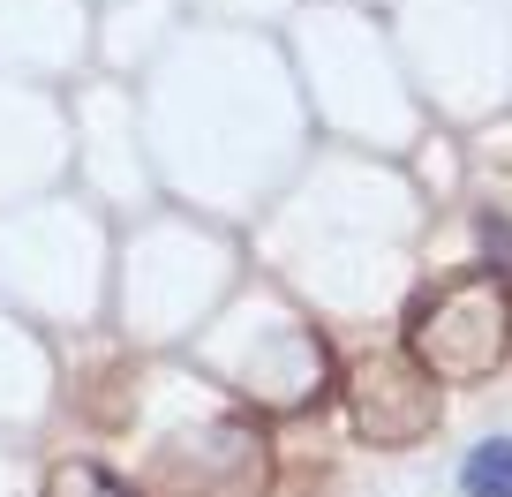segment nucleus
Segmentation results:
<instances>
[{
    "instance_id": "1",
    "label": "nucleus",
    "mask_w": 512,
    "mask_h": 497,
    "mask_svg": "<svg viewBox=\"0 0 512 497\" xmlns=\"http://www.w3.org/2000/svg\"><path fill=\"white\" fill-rule=\"evenodd\" d=\"M407 354L437 385H482L512 354V279L505 272H460L437 294L407 309Z\"/></svg>"
},
{
    "instance_id": "2",
    "label": "nucleus",
    "mask_w": 512,
    "mask_h": 497,
    "mask_svg": "<svg viewBox=\"0 0 512 497\" xmlns=\"http://www.w3.org/2000/svg\"><path fill=\"white\" fill-rule=\"evenodd\" d=\"M264 482H272V437L241 415L204 422L151 460V497H264Z\"/></svg>"
},
{
    "instance_id": "3",
    "label": "nucleus",
    "mask_w": 512,
    "mask_h": 497,
    "mask_svg": "<svg viewBox=\"0 0 512 497\" xmlns=\"http://www.w3.org/2000/svg\"><path fill=\"white\" fill-rule=\"evenodd\" d=\"M347 415L369 445L400 452V445H422L437 422V377L415 362V354H362L347 369Z\"/></svg>"
},
{
    "instance_id": "4",
    "label": "nucleus",
    "mask_w": 512,
    "mask_h": 497,
    "mask_svg": "<svg viewBox=\"0 0 512 497\" xmlns=\"http://www.w3.org/2000/svg\"><path fill=\"white\" fill-rule=\"evenodd\" d=\"M460 490L467 497H512V437H482L460 460Z\"/></svg>"
},
{
    "instance_id": "5",
    "label": "nucleus",
    "mask_w": 512,
    "mask_h": 497,
    "mask_svg": "<svg viewBox=\"0 0 512 497\" xmlns=\"http://www.w3.org/2000/svg\"><path fill=\"white\" fill-rule=\"evenodd\" d=\"M46 497H136V490H128V482H113L106 467H91V460H68V467H53Z\"/></svg>"
},
{
    "instance_id": "6",
    "label": "nucleus",
    "mask_w": 512,
    "mask_h": 497,
    "mask_svg": "<svg viewBox=\"0 0 512 497\" xmlns=\"http://www.w3.org/2000/svg\"><path fill=\"white\" fill-rule=\"evenodd\" d=\"M482 241L497 249V272L512 279V226H505V219H482Z\"/></svg>"
}]
</instances>
